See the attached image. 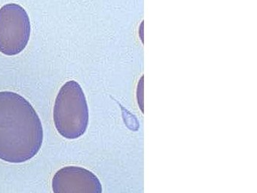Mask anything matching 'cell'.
Masks as SVG:
<instances>
[{"mask_svg": "<svg viewBox=\"0 0 257 193\" xmlns=\"http://www.w3.org/2000/svg\"><path fill=\"white\" fill-rule=\"evenodd\" d=\"M54 120L58 132L65 138L73 140L85 134L89 113L85 93L77 81H67L59 90L54 107Z\"/></svg>", "mask_w": 257, "mask_h": 193, "instance_id": "7a4b0ae2", "label": "cell"}, {"mask_svg": "<svg viewBox=\"0 0 257 193\" xmlns=\"http://www.w3.org/2000/svg\"><path fill=\"white\" fill-rule=\"evenodd\" d=\"M31 32L29 16L22 6L10 3L0 9V52L20 54L28 45Z\"/></svg>", "mask_w": 257, "mask_h": 193, "instance_id": "3957f363", "label": "cell"}, {"mask_svg": "<svg viewBox=\"0 0 257 193\" xmlns=\"http://www.w3.org/2000/svg\"><path fill=\"white\" fill-rule=\"evenodd\" d=\"M54 193H103L100 179L82 167L60 169L52 179Z\"/></svg>", "mask_w": 257, "mask_h": 193, "instance_id": "277c9868", "label": "cell"}, {"mask_svg": "<svg viewBox=\"0 0 257 193\" xmlns=\"http://www.w3.org/2000/svg\"><path fill=\"white\" fill-rule=\"evenodd\" d=\"M43 141L41 121L29 101L15 92H0V159L25 162L38 153Z\"/></svg>", "mask_w": 257, "mask_h": 193, "instance_id": "6da1fadb", "label": "cell"}]
</instances>
